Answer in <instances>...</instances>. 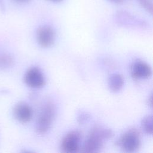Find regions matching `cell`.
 <instances>
[{
  "mask_svg": "<svg viewBox=\"0 0 153 153\" xmlns=\"http://www.w3.org/2000/svg\"><path fill=\"white\" fill-rule=\"evenodd\" d=\"M113 136L112 131L101 126H94L90 131L82 149V152H96L103 146V141L111 139Z\"/></svg>",
  "mask_w": 153,
  "mask_h": 153,
  "instance_id": "obj_1",
  "label": "cell"
},
{
  "mask_svg": "<svg viewBox=\"0 0 153 153\" xmlns=\"http://www.w3.org/2000/svg\"><path fill=\"white\" fill-rule=\"evenodd\" d=\"M55 115V107L51 102H47L42 107L36 126V130L39 134L45 133L50 128Z\"/></svg>",
  "mask_w": 153,
  "mask_h": 153,
  "instance_id": "obj_2",
  "label": "cell"
},
{
  "mask_svg": "<svg viewBox=\"0 0 153 153\" xmlns=\"http://www.w3.org/2000/svg\"><path fill=\"white\" fill-rule=\"evenodd\" d=\"M118 143L126 152H134L139 149L140 145V133L136 128L129 129L121 136Z\"/></svg>",
  "mask_w": 153,
  "mask_h": 153,
  "instance_id": "obj_3",
  "label": "cell"
},
{
  "mask_svg": "<svg viewBox=\"0 0 153 153\" xmlns=\"http://www.w3.org/2000/svg\"><path fill=\"white\" fill-rule=\"evenodd\" d=\"M81 139V134L78 130L69 131L63 137L61 143V149L66 153H74L78 151Z\"/></svg>",
  "mask_w": 153,
  "mask_h": 153,
  "instance_id": "obj_4",
  "label": "cell"
},
{
  "mask_svg": "<svg viewBox=\"0 0 153 153\" xmlns=\"http://www.w3.org/2000/svg\"><path fill=\"white\" fill-rule=\"evenodd\" d=\"M24 81L27 86L33 88H41L45 83L42 73L39 68L36 67L30 68L26 72Z\"/></svg>",
  "mask_w": 153,
  "mask_h": 153,
  "instance_id": "obj_5",
  "label": "cell"
},
{
  "mask_svg": "<svg viewBox=\"0 0 153 153\" xmlns=\"http://www.w3.org/2000/svg\"><path fill=\"white\" fill-rule=\"evenodd\" d=\"M36 38L39 44L42 47L51 46L55 39V32L48 26L39 27L36 32Z\"/></svg>",
  "mask_w": 153,
  "mask_h": 153,
  "instance_id": "obj_6",
  "label": "cell"
},
{
  "mask_svg": "<svg viewBox=\"0 0 153 153\" xmlns=\"http://www.w3.org/2000/svg\"><path fill=\"white\" fill-rule=\"evenodd\" d=\"M15 118L20 123H26L31 120L33 116L32 108L25 102H19L13 109Z\"/></svg>",
  "mask_w": 153,
  "mask_h": 153,
  "instance_id": "obj_7",
  "label": "cell"
},
{
  "mask_svg": "<svg viewBox=\"0 0 153 153\" xmlns=\"http://www.w3.org/2000/svg\"><path fill=\"white\" fill-rule=\"evenodd\" d=\"M151 68L146 62L137 60L131 65V75L135 79H147L151 76Z\"/></svg>",
  "mask_w": 153,
  "mask_h": 153,
  "instance_id": "obj_8",
  "label": "cell"
},
{
  "mask_svg": "<svg viewBox=\"0 0 153 153\" xmlns=\"http://www.w3.org/2000/svg\"><path fill=\"white\" fill-rule=\"evenodd\" d=\"M124 79L123 76L118 74H111L108 79V86L109 89L114 92H118L123 87Z\"/></svg>",
  "mask_w": 153,
  "mask_h": 153,
  "instance_id": "obj_9",
  "label": "cell"
},
{
  "mask_svg": "<svg viewBox=\"0 0 153 153\" xmlns=\"http://www.w3.org/2000/svg\"><path fill=\"white\" fill-rule=\"evenodd\" d=\"M14 63V58L10 54L3 53L0 54V69H8L13 66Z\"/></svg>",
  "mask_w": 153,
  "mask_h": 153,
  "instance_id": "obj_10",
  "label": "cell"
},
{
  "mask_svg": "<svg viewBox=\"0 0 153 153\" xmlns=\"http://www.w3.org/2000/svg\"><path fill=\"white\" fill-rule=\"evenodd\" d=\"M152 124L153 119L152 115H146L142 120V128L146 134H152Z\"/></svg>",
  "mask_w": 153,
  "mask_h": 153,
  "instance_id": "obj_11",
  "label": "cell"
},
{
  "mask_svg": "<svg viewBox=\"0 0 153 153\" xmlns=\"http://www.w3.org/2000/svg\"><path fill=\"white\" fill-rule=\"evenodd\" d=\"M141 6L149 13L152 14V0H137Z\"/></svg>",
  "mask_w": 153,
  "mask_h": 153,
  "instance_id": "obj_12",
  "label": "cell"
},
{
  "mask_svg": "<svg viewBox=\"0 0 153 153\" xmlns=\"http://www.w3.org/2000/svg\"><path fill=\"white\" fill-rule=\"evenodd\" d=\"M90 118V115L84 111H80L78 114L77 121L79 124H84L86 123Z\"/></svg>",
  "mask_w": 153,
  "mask_h": 153,
  "instance_id": "obj_13",
  "label": "cell"
},
{
  "mask_svg": "<svg viewBox=\"0 0 153 153\" xmlns=\"http://www.w3.org/2000/svg\"><path fill=\"white\" fill-rule=\"evenodd\" d=\"M152 95H151L149 99H148V105L149 106H151V107H152Z\"/></svg>",
  "mask_w": 153,
  "mask_h": 153,
  "instance_id": "obj_14",
  "label": "cell"
},
{
  "mask_svg": "<svg viewBox=\"0 0 153 153\" xmlns=\"http://www.w3.org/2000/svg\"><path fill=\"white\" fill-rule=\"evenodd\" d=\"M113 3H116V4H119V3H121L122 2H123L124 0H108Z\"/></svg>",
  "mask_w": 153,
  "mask_h": 153,
  "instance_id": "obj_15",
  "label": "cell"
},
{
  "mask_svg": "<svg viewBox=\"0 0 153 153\" xmlns=\"http://www.w3.org/2000/svg\"><path fill=\"white\" fill-rule=\"evenodd\" d=\"M17 2H26V1H27L28 0H14Z\"/></svg>",
  "mask_w": 153,
  "mask_h": 153,
  "instance_id": "obj_16",
  "label": "cell"
},
{
  "mask_svg": "<svg viewBox=\"0 0 153 153\" xmlns=\"http://www.w3.org/2000/svg\"><path fill=\"white\" fill-rule=\"evenodd\" d=\"M50 1H52V2H60L63 0H48Z\"/></svg>",
  "mask_w": 153,
  "mask_h": 153,
  "instance_id": "obj_17",
  "label": "cell"
}]
</instances>
